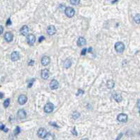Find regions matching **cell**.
<instances>
[{
  "label": "cell",
  "mask_w": 140,
  "mask_h": 140,
  "mask_svg": "<svg viewBox=\"0 0 140 140\" xmlns=\"http://www.w3.org/2000/svg\"><path fill=\"white\" fill-rule=\"evenodd\" d=\"M34 81H35V79H32L31 80H30L29 83H28L27 87H28V88H31V87H32V85H33V83Z\"/></svg>",
  "instance_id": "cell-24"
},
{
  "label": "cell",
  "mask_w": 140,
  "mask_h": 140,
  "mask_svg": "<svg viewBox=\"0 0 140 140\" xmlns=\"http://www.w3.org/2000/svg\"><path fill=\"white\" fill-rule=\"evenodd\" d=\"M44 139H45V140H54L55 137H54V135L53 134H51L50 132H49L46 134Z\"/></svg>",
  "instance_id": "cell-19"
},
{
  "label": "cell",
  "mask_w": 140,
  "mask_h": 140,
  "mask_svg": "<svg viewBox=\"0 0 140 140\" xmlns=\"http://www.w3.org/2000/svg\"><path fill=\"white\" fill-rule=\"evenodd\" d=\"M17 115H18V117L19 119H20V120H24V119L26 118L27 114H26V112H25V110H23V109H20V110L18 111Z\"/></svg>",
  "instance_id": "cell-6"
},
{
  "label": "cell",
  "mask_w": 140,
  "mask_h": 140,
  "mask_svg": "<svg viewBox=\"0 0 140 140\" xmlns=\"http://www.w3.org/2000/svg\"><path fill=\"white\" fill-rule=\"evenodd\" d=\"M86 51H87V49H83L82 50V51H81V55L82 56H83V55H85V54H86Z\"/></svg>",
  "instance_id": "cell-31"
},
{
  "label": "cell",
  "mask_w": 140,
  "mask_h": 140,
  "mask_svg": "<svg viewBox=\"0 0 140 140\" xmlns=\"http://www.w3.org/2000/svg\"><path fill=\"white\" fill-rule=\"evenodd\" d=\"M72 66V61L70 59H67L64 63V67L65 68H69Z\"/></svg>",
  "instance_id": "cell-20"
},
{
  "label": "cell",
  "mask_w": 140,
  "mask_h": 140,
  "mask_svg": "<svg viewBox=\"0 0 140 140\" xmlns=\"http://www.w3.org/2000/svg\"><path fill=\"white\" fill-rule=\"evenodd\" d=\"M50 59L49 56H43L41 58V63L43 66H48L50 63Z\"/></svg>",
  "instance_id": "cell-14"
},
{
  "label": "cell",
  "mask_w": 140,
  "mask_h": 140,
  "mask_svg": "<svg viewBox=\"0 0 140 140\" xmlns=\"http://www.w3.org/2000/svg\"><path fill=\"white\" fill-rule=\"evenodd\" d=\"M36 41V37L33 34H29L27 36V42L30 45H33L34 42Z\"/></svg>",
  "instance_id": "cell-4"
},
{
  "label": "cell",
  "mask_w": 140,
  "mask_h": 140,
  "mask_svg": "<svg viewBox=\"0 0 140 140\" xmlns=\"http://www.w3.org/2000/svg\"><path fill=\"white\" fill-rule=\"evenodd\" d=\"M45 40V37H43V36H41L40 37H39V42H41L43 41V40Z\"/></svg>",
  "instance_id": "cell-33"
},
{
  "label": "cell",
  "mask_w": 140,
  "mask_h": 140,
  "mask_svg": "<svg viewBox=\"0 0 140 140\" xmlns=\"http://www.w3.org/2000/svg\"><path fill=\"white\" fill-rule=\"evenodd\" d=\"M56 28L53 25H50L48 28H47V33L49 35H53L56 33Z\"/></svg>",
  "instance_id": "cell-7"
},
{
  "label": "cell",
  "mask_w": 140,
  "mask_h": 140,
  "mask_svg": "<svg viewBox=\"0 0 140 140\" xmlns=\"http://www.w3.org/2000/svg\"><path fill=\"white\" fill-rule=\"evenodd\" d=\"M81 140H88V139H87V138H84V139H82Z\"/></svg>",
  "instance_id": "cell-40"
},
{
  "label": "cell",
  "mask_w": 140,
  "mask_h": 140,
  "mask_svg": "<svg viewBox=\"0 0 140 140\" xmlns=\"http://www.w3.org/2000/svg\"><path fill=\"white\" fill-rule=\"evenodd\" d=\"M10 104V99H6L4 102V108H8Z\"/></svg>",
  "instance_id": "cell-23"
},
{
  "label": "cell",
  "mask_w": 140,
  "mask_h": 140,
  "mask_svg": "<svg viewBox=\"0 0 140 140\" xmlns=\"http://www.w3.org/2000/svg\"><path fill=\"white\" fill-rule=\"evenodd\" d=\"M92 48H89L88 49V52H92Z\"/></svg>",
  "instance_id": "cell-39"
},
{
  "label": "cell",
  "mask_w": 140,
  "mask_h": 140,
  "mask_svg": "<svg viewBox=\"0 0 140 140\" xmlns=\"http://www.w3.org/2000/svg\"><path fill=\"white\" fill-rule=\"evenodd\" d=\"M117 120L121 123H126L128 121V115L124 113H120L117 116Z\"/></svg>",
  "instance_id": "cell-5"
},
{
  "label": "cell",
  "mask_w": 140,
  "mask_h": 140,
  "mask_svg": "<svg viewBox=\"0 0 140 140\" xmlns=\"http://www.w3.org/2000/svg\"><path fill=\"white\" fill-rule=\"evenodd\" d=\"M113 97H114V99L116 100V101L118 102V103H120V102L123 100L122 96H121L120 94H118V93H114V94H113Z\"/></svg>",
  "instance_id": "cell-17"
},
{
  "label": "cell",
  "mask_w": 140,
  "mask_h": 140,
  "mask_svg": "<svg viewBox=\"0 0 140 140\" xmlns=\"http://www.w3.org/2000/svg\"><path fill=\"white\" fill-rule=\"evenodd\" d=\"M34 64V60H30V62L28 63V65L29 66H33Z\"/></svg>",
  "instance_id": "cell-29"
},
{
  "label": "cell",
  "mask_w": 140,
  "mask_h": 140,
  "mask_svg": "<svg viewBox=\"0 0 140 140\" xmlns=\"http://www.w3.org/2000/svg\"><path fill=\"white\" fill-rule=\"evenodd\" d=\"M53 109H54V105L50 102L47 103L44 106V111L46 113H50L53 112Z\"/></svg>",
  "instance_id": "cell-3"
},
{
  "label": "cell",
  "mask_w": 140,
  "mask_h": 140,
  "mask_svg": "<svg viewBox=\"0 0 140 140\" xmlns=\"http://www.w3.org/2000/svg\"><path fill=\"white\" fill-rule=\"evenodd\" d=\"M27 97L25 95L21 94V95L19 96V97H18V103H19V104L24 105L25 103L27 102Z\"/></svg>",
  "instance_id": "cell-11"
},
{
  "label": "cell",
  "mask_w": 140,
  "mask_h": 140,
  "mask_svg": "<svg viewBox=\"0 0 140 140\" xmlns=\"http://www.w3.org/2000/svg\"><path fill=\"white\" fill-rule=\"evenodd\" d=\"M114 85H115V83H114V82L112 80H109L107 81V87L109 88V89H112V88H114Z\"/></svg>",
  "instance_id": "cell-18"
},
{
  "label": "cell",
  "mask_w": 140,
  "mask_h": 140,
  "mask_svg": "<svg viewBox=\"0 0 140 140\" xmlns=\"http://www.w3.org/2000/svg\"><path fill=\"white\" fill-rule=\"evenodd\" d=\"M72 134H74L75 136H77V134H77V132H76V128H75V127H74V129L72 130Z\"/></svg>",
  "instance_id": "cell-32"
},
{
  "label": "cell",
  "mask_w": 140,
  "mask_h": 140,
  "mask_svg": "<svg viewBox=\"0 0 140 140\" xmlns=\"http://www.w3.org/2000/svg\"><path fill=\"white\" fill-rule=\"evenodd\" d=\"M4 97V94L2 92H0V99H2Z\"/></svg>",
  "instance_id": "cell-36"
},
{
  "label": "cell",
  "mask_w": 140,
  "mask_h": 140,
  "mask_svg": "<svg viewBox=\"0 0 140 140\" xmlns=\"http://www.w3.org/2000/svg\"><path fill=\"white\" fill-rule=\"evenodd\" d=\"M0 130H4V132H8V129L6 128H5V126H4V125L2 123H0Z\"/></svg>",
  "instance_id": "cell-25"
},
{
  "label": "cell",
  "mask_w": 140,
  "mask_h": 140,
  "mask_svg": "<svg viewBox=\"0 0 140 140\" xmlns=\"http://www.w3.org/2000/svg\"><path fill=\"white\" fill-rule=\"evenodd\" d=\"M49 70L48 69H43L42 70L41 72V77L43 80H47L49 77Z\"/></svg>",
  "instance_id": "cell-10"
},
{
  "label": "cell",
  "mask_w": 140,
  "mask_h": 140,
  "mask_svg": "<svg viewBox=\"0 0 140 140\" xmlns=\"http://www.w3.org/2000/svg\"><path fill=\"white\" fill-rule=\"evenodd\" d=\"M59 87V83L56 80H51V82L50 83V88L53 90H56Z\"/></svg>",
  "instance_id": "cell-9"
},
{
  "label": "cell",
  "mask_w": 140,
  "mask_h": 140,
  "mask_svg": "<svg viewBox=\"0 0 140 140\" xmlns=\"http://www.w3.org/2000/svg\"><path fill=\"white\" fill-rule=\"evenodd\" d=\"M46 134H47V132H46V129H44V128H43V127H41V128H39V130H38V132H37V134H38V136L40 137V138H42V139H43L45 137H46Z\"/></svg>",
  "instance_id": "cell-8"
},
{
  "label": "cell",
  "mask_w": 140,
  "mask_h": 140,
  "mask_svg": "<svg viewBox=\"0 0 140 140\" xmlns=\"http://www.w3.org/2000/svg\"><path fill=\"white\" fill-rule=\"evenodd\" d=\"M20 32L21 33V35H24V36L27 35L28 33H29V28H28V26H27V25H23V26L21 28Z\"/></svg>",
  "instance_id": "cell-15"
},
{
  "label": "cell",
  "mask_w": 140,
  "mask_h": 140,
  "mask_svg": "<svg viewBox=\"0 0 140 140\" xmlns=\"http://www.w3.org/2000/svg\"><path fill=\"white\" fill-rule=\"evenodd\" d=\"M115 49L118 53H123L125 50V44L121 42H118L115 44Z\"/></svg>",
  "instance_id": "cell-1"
},
{
  "label": "cell",
  "mask_w": 140,
  "mask_h": 140,
  "mask_svg": "<svg viewBox=\"0 0 140 140\" xmlns=\"http://www.w3.org/2000/svg\"><path fill=\"white\" fill-rule=\"evenodd\" d=\"M20 132V128L19 127H16V130H15V131H14V134H15V135L18 134Z\"/></svg>",
  "instance_id": "cell-28"
},
{
  "label": "cell",
  "mask_w": 140,
  "mask_h": 140,
  "mask_svg": "<svg viewBox=\"0 0 140 140\" xmlns=\"http://www.w3.org/2000/svg\"><path fill=\"white\" fill-rule=\"evenodd\" d=\"M122 137V134H120V135L117 137V139H116V140H120V139H121V137Z\"/></svg>",
  "instance_id": "cell-38"
},
{
  "label": "cell",
  "mask_w": 140,
  "mask_h": 140,
  "mask_svg": "<svg viewBox=\"0 0 140 140\" xmlns=\"http://www.w3.org/2000/svg\"><path fill=\"white\" fill-rule=\"evenodd\" d=\"M79 117H80V113L79 112H77V111H74V113H73V114H72V118H74V120L78 119Z\"/></svg>",
  "instance_id": "cell-22"
},
{
  "label": "cell",
  "mask_w": 140,
  "mask_h": 140,
  "mask_svg": "<svg viewBox=\"0 0 140 140\" xmlns=\"http://www.w3.org/2000/svg\"><path fill=\"white\" fill-rule=\"evenodd\" d=\"M83 94H84V91L82 90H79L78 92L76 93V96H82Z\"/></svg>",
  "instance_id": "cell-27"
},
{
  "label": "cell",
  "mask_w": 140,
  "mask_h": 140,
  "mask_svg": "<svg viewBox=\"0 0 140 140\" xmlns=\"http://www.w3.org/2000/svg\"><path fill=\"white\" fill-rule=\"evenodd\" d=\"M20 58V54L18 51H13L12 52V54H11V59L13 61H16L18 60H19Z\"/></svg>",
  "instance_id": "cell-12"
},
{
  "label": "cell",
  "mask_w": 140,
  "mask_h": 140,
  "mask_svg": "<svg viewBox=\"0 0 140 140\" xmlns=\"http://www.w3.org/2000/svg\"><path fill=\"white\" fill-rule=\"evenodd\" d=\"M4 39H5V40L7 42H11L13 40V34L11 33L7 32V33H5V35H4Z\"/></svg>",
  "instance_id": "cell-13"
},
{
  "label": "cell",
  "mask_w": 140,
  "mask_h": 140,
  "mask_svg": "<svg viewBox=\"0 0 140 140\" xmlns=\"http://www.w3.org/2000/svg\"><path fill=\"white\" fill-rule=\"evenodd\" d=\"M3 32H4V28L1 25H0V35H1Z\"/></svg>",
  "instance_id": "cell-34"
},
{
  "label": "cell",
  "mask_w": 140,
  "mask_h": 140,
  "mask_svg": "<svg viewBox=\"0 0 140 140\" xmlns=\"http://www.w3.org/2000/svg\"><path fill=\"white\" fill-rule=\"evenodd\" d=\"M137 107H138L139 111H140V99H138V100H137Z\"/></svg>",
  "instance_id": "cell-35"
},
{
  "label": "cell",
  "mask_w": 140,
  "mask_h": 140,
  "mask_svg": "<svg viewBox=\"0 0 140 140\" xmlns=\"http://www.w3.org/2000/svg\"><path fill=\"white\" fill-rule=\"evenodd\" d=\"M86 44V40L84 37H80L79 39H78V41H77V45L79 47H83L84 45Z\"/></svg>",
  "instance_id": "cell-16"
},
{
  "label": "cell",
  "mask_w": 140,
  "mask_h": 140,
  "mask_svg": "<svg viewBox=\"0 0 140 140\" xmlns=\"http://www.w3.org/2000/svg\"><path fill=\"white\" fill-rule=\"evenodd\" d=\"M134 21L137 23V24H140V16L139 14H136L135 15V16L134 17Z\"/></svg>",
  "instance_id": "cell-21"
},
{
  "label": "cell",
  "mask_w": 140,
  "mask_h": 140,
  "mask_svg": "<svg viewBox=\"0 0 140 140\" xmlns=\"http://www.w3.org/2000/svg\"><path fill=\"white\" fill-rule=\"evenodd\" d=\"M11 18H8V20H7V21H6V25H11Z\"/></svg>",
  "instance_id": "cell-30"
},
{
  "label": "cell",
  "mask_w": 140,
  "mask_h": 140,
  "mask_svg": "<svg viewBox=\"0 0 140 140\" xmlns=\"http://www.w3.org/2000/svg\"><path fill=\"white\" fill-rule=\"evenodd\" d=\"M69 1H70L71 4H74V5H77L80 2V0H69Z\"/></svg>",
  "instance_id": "cell-26"
},
{
  "label": "cell",
  "mask_w": 140,
  "mask_h": 140,
  "mask_svg": "<svg viewBox=\"0 0 140 140\" xmlns=\"http://www.w3.org/2000/svg\"><path fill=\"white\" fill-rule=\"evenodd\" d=\"M65 13L66 16L69 18H72L75 14V11L72 7H67L65 10Z\"/></svg>",
  "instance_id": "cell-2"
},
{
  "label": "cell",
  "mask_w": 140,
  "mask_h": 140,
  "mask_svg": "<svg viewBox=\"0 0 140 140\" xmlns=\"http://www.w3.org/2000/svg\"><path fill=\"white\" fill-rule=\"evenodd\" d=\"M50 125H53V126H55V127H58V126L55 123H50Z\"/></svg>",
  "instance_id": "cell-37"
}]
</instances>
